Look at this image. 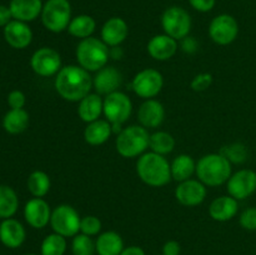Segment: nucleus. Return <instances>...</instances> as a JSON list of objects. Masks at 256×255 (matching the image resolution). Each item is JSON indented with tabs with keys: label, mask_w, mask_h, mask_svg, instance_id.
<instances>
[{
	"label": "nucleus",
	"mask_w": 256,
	"mask_h": 255,
	"mask_svg": "<svg viewBox=\"0 0 256 255\" xmlns=\"http://www.w3.org/2000/svg\"><path fill=\"white\" fill-rule=\"evenodd\" d=\"M92 89V76L80 65H66L55 76V90L66 102L84 99Z\"/></svg>",
	"instance_id": "f257e3e1"
},
{
	"label": "nucleus",
	"mask_w": 256,
	"mask_h": 255,
	"mask_svg": "<svg viewBox=\"0 0 256 255\" xmlns=\"http://www.w3.org/2000/svg\"><path fill=\"white\" fill-rule=\"evenodd\" d=\"M136 172L142 182L152 188L165 186L172 179L170 162L164 155L154 152L140 155L136 162Z\"/></svg>",
	"instance_id": "f03ea898"
},
{
	"label": "nucleus",
	"mask_w": 256,
	"mask_h": 255,
	"mask_svg": "<svg viewBox=\"0 0 256 255\" xmlns=\"http://www.w3.org/2000/svg\"><path fill=\"white\" fill-rule=\"evenodd\" d=\"M195 174L205 186H220L228 182L232 176V162L220 152L206 154L196 162Z\"/></svg>",
	"instance_id": "7ed1b4c3"
},
{
	"label": "nucleus",
	"mask_w": 256,
	"mask_h": 255,
	"mask_svg": "<svg viewBox=\"0 0 256 255\" xmlns=\"http://www.w3.org/2000/svg\"><path fill=\"white\" fill-rule=\"evenodd\" d=\"M78 64L88 72H99L106 66L110 59V49L102 39L90 36L82 39L78 44L76 52Z\"/></svg>",
	"instance_id": "20e7f679"
},
{
	"label": "nucleus",
	"mask_w": 256,
	"mask_h": 255,
	"mask_svg": "<svg viewBox=\"0 0 256 255\" xmlns=\"http://www.w3.org/2000/svg\"><path fill=\"white\" fill-rule=\"evenodd\" d=\"M150 134L142 125H130L116 135L115 146L122 158H136L149 148Z\"/></svg>",
	"instance_id": "39448f33"
},
{
	"label": "nucleus",
	"mask_w": 256,
	"mask_h": 255,
	"mask_svg": "<svg viewBox=\"0 0 256 255\" xmlns=\"http://www.w3.org/2000/svg\"><path fill=\"white\" fill-rule=\"evenodd\" d=\"M42 22L49 32L68 30L72 22V5L69 0H48L42 6Z\"/></svg>",
	"instance_id": "423d86ee"
},
{
	"label": "nucleus",
	"mask_w": 256,
	"mask_h": 255,
	"mask_svg": "<svg viewBox=\"0 0 256 255\" xmlns=\"http://www.w3.org/2000/svg\"><path fill=\"white\" fill-rule=\"evenodd\" d=\"M80 218L79 212L72 205H58L52 212L50 226L52 232L62 235L65 238H74L80 232Z\"/></svg>",
	"instance_id": "0eeeda50"
},
{
	"label": "nucleus",
	"mask_w": 256,
	"mask_h": 255,
	"mask_svg": "<svg viewBox=\"0 0 256 255\" xmlns=\"http://www.w3.org/2000/svg\"><path fill=\"white\" fill-rule=\"evenodd\" d=\"M162 26L166 35L175 40H182L189 36L192 30V16L180 6H170L162 12Z\"/></svg>",
	"instance_id": "6e6552de"
},
{
	"label": "nucleus",
	"mask_w": 256,
	"mask_h": 255,
	"mask_svg": "<svg viewBox=\"0 0 256 255\" xmlns=\"http://www.w3.org/2000/svg\"><path fill=\"white\" fill-rule=\"evenodd\" d=\"M132 112V102L126 94L118 90L105 96L102 114L112 125H122L129 120Z\"/></svg>",
	"instance_id": "1a4fd4ad"
},
{
	"label": "nucleus",
	"mask_w": 256,
	"mask_h": 255,
	"mask_svg": "<svg viewBox=\"0 0 256 255\" xmlns=\"http://www.w3.org/2000/svg\"><path fill=\"white\" fill-rule=\"evenodd\" d=\"M164 86V78L159 70L148 69L142 70L134 76L132 82V89L138 96L142 99H152L162 92Z\"/></svg>",
	"instance_id": "9d476101"
},
{
	"label": "nucleus",
	"mask_w": 256,
	"mask_h": 255,
	"mask_svg": "<svg viewBox=\"0 0 256 255\" xmlns=\"http://www.w3.org/2000/svg\"><path fill=\"white\" fill-rule=\"evenodd\" d=\"M239 35V24L232 15L220 14L209 25V36L218 45H229Z\"/></svg>",
	"instance_id": "9b49d317"
},
{
	"label": "nucleus",
	"mask_w": 256,
	"mask_h": 255,
	"mask_svg": "<svg viewBox=\"0 0 256 255\" xmlns=\"http://www.w3.org/2000/svg\"><path fill=\"white\" fill-rule=\"evenodd\" d=\"M30 66L39 76H52V75H56L62 69V56L59 52L52 48H40L32 55Z\"/></svg>",
	"instance_id": "f8f14e48"
},
{
	"label": "nucleus",
	"mask_w": 256,
	"mask_h": 255,
	"mask_svg": "<svg viewBox=\"0 0 256 255\" xmlns=\"http://www.w3.org/2000/svg\"><path fill=\"white\" fill-rule=\"evenodd\" d=\"M226 189L230 196L245 200L256 192V172L252 169H242L232 174L226 182Z\"/></svg>",
	"instance_id": "ddd939ff"
},
{
	"label": "nucleus",
	"mask_w": 256,
	"mask_h": 255,
	"mask_svg": "<svg viewBox=\"0 0 256 255\" xmlns=\"http://www.w3.org/2000/svg\"><path fill=\"white\" fill-rule=\"evenodd\" d=\"M175 198L184 206H196L206 198V186L199 179H188L179 182L175 189Z\"/></svg>",
	"instance_id": "4468645a"
},
{
	"label": "nucleus",
	"mask_w": 256,
	"mask_h": 255,
	"mask_svg": "<svg viewBox=\"0 0 256 255\" xmlns=\"http://www.w3.org/2000/svg\"><path fill=\"white\" fill-rule=\"evenodd\" d=\"M25 222L34 229H44L50 224L52 209L42 198H32L24 206Z\"/></svg>",
	"instance_id": "2eb2a0df"
},
{
	"label": "nucleus",
	"mask_w": 256,
	"mask_h": 255,
	"mask_svg": "<svg viewBox=\"0 0 256 255\" xmlns=\"http://www.w3.org/2000/svg\"><path fill=\"white\" fill-rule=\"evenodd\" d=\"M122 84V75L116 68L104 66L96 72L95 76L92 78V88L95 89L96 94L109 95L112 92H118L120 85Z\"/></svg>",
	"instance_id": "dca6fc26"
},
{
	"label": "nucleus",
	"mask_w": 256,
	"mask_h": 255,
	"mask_svg": "<svg viewBox=\"0 0 256 255\" xmlns=\"http://www.w3.org/2000/svg\"><path fill=\"white\" fill-rule=\"evenodd\" d=\"M4 38L14 49H25L32 42V32L28 22L12 19L4 28Z\"/></svg>",
	"instance_id": "f3484780"
},
{
	"label": "nucleus",
	"mask_w": 256,
	"mask_h": 255,
	"mask_svg": "<svg viewBox=\"0 0 256 255\" xmlns=\"http://www.w3.org/2000/svg\"><path fill=\"white\" fill-rule=\"evenodd\" d=\"M26 238V232L25 228L19 220L12 219H4L0 224V242L4 246L9 249H16L22 246Z\"/></svg>",
	"instance_id": "a211bd4d"
},
{
	"label": "nucleus",
	"mask_w": 256,
	"mask_h": 255,
	"mask_svg": "<svg viewBox=\"0 0 256 255\" xmlns=\"http://www.w3.org/2000/svg\"><path fill=\"white\" fill-rule=\"evenodd\" d=\"M165 119L164 105L155 99H146L139 108L138 120L140 125L146 129L160 126Z\"/></svg>",
	"instance_id": "6ab92c4d"
},
{
	"label": "nucleus",
	"mask_w": 256,
	"mask_h": 255,
	"mask_svg": "<svg viewBox=\"0 0 256 255\" xmlns=\"http://www.w3.org/2000/svg\"><path fill=\"white\" fill-rule=\"evenodd\" d=\"M129 34V26L122 18L112 16L102 28V40L110 48L119 46Z\"/></svg>",
	"instance_id": "aec40b11"
},
{
	"label": "nucleus",
	"mask_w": 256,
	"mask_h": 255,
	"mask_svg": "<svg viewBox=\"0 0 256 255\" xmlns=\"http://www.w3.org/2000/svg\"><path fill=\"white\" fill-rule=\"evenodd\" d=\"M178 40L166 34H159L152 36L148 42V52L158 62L169 60L176 54Z\"/></svg>",
	"instance_id": "412c9836"
},
{
	"label": "nucleus",
	"mask_w": 256,
	"mask_h": 255,
	"mask_svg": "<svg viewBox=\"0 0 256 255\" xmlns=\"http://www.w3.org/2000/svg\"><path fill=\"white\" fill-rule=\"evenodd\" d=\"M239 212V202L230 195L219 196L212 202L209 206V215L215 222H225L235 218Z\"/></svg>",
	"instance_id": "4be33fe9"
},
{
	"label": "nucleus",
	"mask_w": 256,
	"mask_h": 255,
	"mask_svg": "<svg viewBox=\"0 0 256 255\" xmlns=\"http://www.w3.org/2000/svg\"><path fill=\"white\" fill-rule=\"evenodd\" d=\"M42 0H12L9 4L12 19L20 22H29L42 15Z\"/></svg>",
	"instance_id": "5701e85b"
},
{
	"label": "nucleus",
	"mask_w": 256,
	"mask_h": 255,
	"mask_svg": "<svg viewBox=\"0 0 256 255\" xmlns=\"http://www.w3.org/2000/svg\"><path fill=\"white\" fill-rule=\"evenodd\" d=\"M102 112H104V100L102 99V95L96 94V92L94 94L90 92L79 102L78 114H79L80 119L88 124L100 119Z\"/></svg>",
	"instance_id": "b1692460"
},
{
	"label": "nucleus",
	"mask_w": 256,
	"mask_h": 255,
	"mask_svg": "<svg viewBox=\"0 0 256 255\" xmlns=\"http://www.w3.org/2000/svg\"><path fill=\"white\" fill-rule=\"evenodd\" d=\"M112 134V124L106 119H98L95 122H89L84 130V139L89 145H102L109 140Z\"/></svg>",
	"instance_id": "393cba45"
},
{
	"label": "nucleus",
	"mask_w": 256,
	"mask_h": 255,
	"mask_svg": "<svg viewBox=\"0 0 256 255\" xmlns=\"http://www.w3.org/2000/svg\"><path fill=\"white\" fill-rule=\"evenodd\" d=\"M98 255H120L124 250V240L116 232H105L99 234L95 242Z\"/></svg>",
	"instance_id": "a878e982"
},
{
	"label": "nucleus",
	"mask_w": 256,
	"mask_h": 255,
	"mask_svg": "<svg viewBox=\"0 0 256 255\" xmlns=\"http://www.w3.org/2000/svg\"><path fill=\"white\" fill-rule=\"evenodd\" d=\"M170 170H172V179L178 182H182L192 179V174L196 170V162L190 155L180 154L172 162Z\"/></svg>",
	"instance_id": "bb28decb"
},
{
	"label": "nucleus",
	"mask_w": 256,
	"mask_h": 255,
	"mask_svg": "<svg viewBox=\"0 0 256 255\" xmlns=\"http://www.w3.org/2000/svg\"><path fill=\"white\" fill-rule=\"evenodd\" d=\"M29 125V114L24 109H10L2 118V128L9 134H20Z\"/></svg>",
	"instance_id": "cd10ccee"
},
{
	"label": "nucleus",
	"mask_w": 256,
	"mask_h": 255,
	"mask_svg": "<svg viewBox=\"0 0 256 255\" xmlns=\"http://www.w3.org/2000/svg\"><path fill=\"white\" fill-rule=\"evenodd\" d=\"M95 28H96V22L94 20V18L86 14H82L72 18L68 26V32L72 36L82 40L92 36V32H95Z\"/></svg>",
	"instance_id": "c85d7f7f"
},
{
	"label": "nucleus",
	"mask_w": 256,
	"mask_h": 255,
	"mask_svg": "<svg viewBox=\"0 0 256 255\" xmlns=\"http://www.w3.org/2000/svg\"><path fill=\"white\" fill-rule=\"evenodd\" d=\"M19 208V198L9 185H0V219L14 216Z\"/></svg>",
	"instance_id": "c756f323"
},
{
	"label": "nucleus",
	"mask_w": 256,
	"mask_h": 255,
	"mask_svg": "<svg viewBox=\"0 0 256 255\" xmlns=\"http://www.w3.org/2000/svg\"><path fill=\"white\" fill-rule=\"evenodd\" d=\"M50 186L49 175L42 170H35L28 178V190L34 198H44L49 192Z\"/></svg>",
	"instance_id": "7c9ffc66"
},
{
	"label": "nucleus",
	"mask_w": 256,
	"mask_h": 255,
	"mask_svg": "<svg viewBox=\"0 0 256 255\" xmlns=\"http://www.w3.org/2000/svg\"><path fill=\"white\" fill-rule=\"evenodd\" d=\"M68 249L66 238L52 232L44 238L40 246V255H64Z\"/></svg>",
	"instance_id": "2f4dec72"
},
{
	"label": "nucleus",
	"mask_w": 256,
	"mask_h": 255,
	"mask_svg": "<svg viewBox=\"0 0 256 255\" xmlns=\"http://www.w3.org/2000/svg\"><path fill=\"white\" fill-rule=\"evenodd\" d=\"M149 148L152 152H156L160 155H166L174 150L175 139L172 134L166 132H156L150 135Z\"/></svg>",
	"instance_id": "473e14b6"
},
{
	"label": "nucleus",
	"mask_w": 256,
	"mask_h": 255,
	"mask_svg": "<svg viewBox=\"0 0 256 255\" xmlns=\"http://www.w3.org/2000/svg\"><path fill=\"white\" fill-rule=\"evenodd\" d=\"M72 255H94L96 252L95 242L89 235L79 232L72 238Z\"/></svg>",
	"instance_id": "72a5a7b5"
},
{
	"label": "nucleus",
	"mask_w": 256,
	"mask_h": 255,
	"mask_svg": "<svg viewBox=\"0 0 256 255\" xmlns=\"http://www.w3.org/2000/svg\"><path fill=\"white\" fill-rule=\"evenodd\" d=\"M220 154L226 156L230 162H244L248 158V150L242 144H232L229 146H224L220 150Z\"/></svg>",
	"instance_id": "f704fd0d"
},
{
	"label": "nucleus",
	"mask_w": 256,
	"mask_h": 255,
	"mask_svg": "<svg viewBox=\"0 0 256 255\" xmlns=\"http://www.w3.org/2000/svg\"><path fill=\"white\" fill-rule=\"evenodd\" d=\"M102 232V222L99 218L94 216V215H86V216L82 218L80 222V232L89 236H95L99 235Z\"/></svg>",
	"instance_id": "c9c22d12"
},
{
	"label": "nucleus",
	"mask_w": 256,
	"mask_h": 255,
	"mask_svg": "<svg viewBox=\"0 0 256 255\" xmlns=\"http://www.w3.org/2000/svg\"><path fill=\"white\" fill-rule=\"evenodd\" d=\"M239 222L242 229L255 232L256 230V206H250L240 214Z\"/></svg>",
	"instance_id": "e433bc0d"
},
{
	"label": "nucleus",
	"mask_w": 256,
	"mask_h": 255,
	"mask_svg": "<svg viewBox=\"0 0 256 255\" xmlns=\"http://www.w3.org/2000/svg\"><path fill=\"white\" fill-rule=\"evenodd\" d=\"M212 84V75L209 72H202L194 76V79L190 82V86L194 92H204L210 85Z\"/></svg>",
	"instance_id": "4c0bfd02"
},
{
	"label": "nucleus",
	"mask_w": 256,
	"mask_h": 255,
	"mask_svg": "<svg viewBox=\"0 0 256 255\" xmlns=\"http://www.w3.org/2000/svg\"><path fill=\"white\" fill-rule=\"evenodd\" d=\"M26 102L24 92L20 90H12L8 95V104L10 109H24V105Z\"/></svg>",
	"instance_id": "58836bf2"
},
{
	"label": "nucleus",
	"mask_w": 256,
	"mask_h": 255,
	"mask_svg": "<svg viewBox=\"0 0 256 255\" xmlns=\"http://www.w3.org/2000/svg\"><path fill=\"white\" fill-rule=\"evenodd\" d=\"M192 9L200 12H208L214 9L216 0H189Z\"/></svg>",
	"instance_id": "ea45409f"
},
{
	"label": "nucleus",
	"mask_w": 256,
	"mask_h": 255,
	"mask_svg": "<svg viewBox=\"0 0 256 255\" xmlns=\"http://www.w3.org/2000/svg\"><path fill=\"white\" fill-rule=\"evenodd\" d=\"M182 246L176 240H169L162 246V255H180Z\"/></svg>",
	"instance_id": "a19ab883"
},
{
	"label": "nucleus",
	"mask_w": 256,
	"mask_h": 255,
	"mask_svg": "<svg viewBox=\"0 0 256 255\" xmlns=\"http://www.w3.org/2000/svg\"><path fill=\"white\" fill-rule=\"evenodd\" d=\"M182 49L188 54H192L198 50V42L192 36H186L182 40Z\"/></svg>",
	"instance_id": "79ce46f5"
},
{
	"label": "nucleus",
	"mask_w": 256,
	"mask_h": 255,
	"mask_svg": "<svg viewBox=\"0 0 256 255\" xmlns=\"http://www.w3.org/2000/svg\"><path fill=\"white\" fill-rule=\"evenodd\" d=\"M12 20V12L9 6L0 5V28H5Z\"/></svg>",
	"instance_id": "37998d69"
},
{
	"label": "nucleus",
	"mask_w": 256,
	"mask_h": 255,
	"mask_svg": "<svg viewBox=\"0 0 256 255\" xmlns=\"http://www.w3.org/2000/svg\"><path fill=\"white\" fill-rule=\"evenodd\" d=\"M120 255H145V252L142 248L136 246V245H132V246L124 248Z\"/></svg>",
	"instance_id": "c03bdc74"
},
{
	"label": "nucleus",
	"mask_w": 256,
	"mask_h": 255,
	"mask_svg": "<svg viewBox=\"0 0 256 255\" xmlns=\"http://www.w3.org/2000/svg\"><path fill=\"white\" fill-rule=\"evenodd\" d=\"M122 50L120 49L119 46H114L110 49V58L118 60V59H122Z\"/></svg>",
	"instance_id": "a18cd8bd"
},
{
	"label": "nucleus",
	"mask_w": 256,
	"mask_h": 255,
	"mask_svg": "<svg viewBox=\"0 0 256 255\" xmlns=\"http://www.w3.org/2000/svg\"><path fill=\"white\" fill-rule=\"evenodd\" d=\"M25 255H38V254H25Z\"/></svg>",
	"instance_id": "49530a36"
},
{
	"label": "nucleus",
	"mask_w": 256,
	"mask_h": 255,
	"mask_svg": "<svg viewBox=\"0 0 256 255\" xmlns=\"http://www.w3.org/2000/svg\"><path fill=\"white\" fill-rule=\"evenodd\" d=\"M160 255H162V254H160Z\"/></svg>",
	"instance_id": "de8ad7c7"
},
{
	"label": "nucleus",
	"mask_w": 256,
	"mask_h": 255,
	"mask_svg": "<svg viewBox=\"0 0 256 255\" xmlns=\"http://www.w3.org/2000/svg\"><path fill=\"white\" fill-rule=\"evenodd\" d=\"M0 224H2V222H0Z\"/></svg>",
	"instance_id": "09e8293b"
}]
</instances>
